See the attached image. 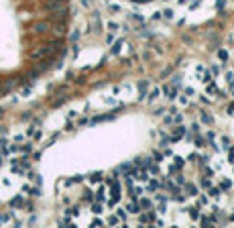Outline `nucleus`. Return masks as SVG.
Returning <instances> with one entry per match:
<instances>
[{
	"instance_id": "f257e3e1",
	"label": "nucleus",
	"mask_w": 234,
	"mask_h": 228,
	"mask_svg": "<svg viewBox=\"0 0 234 228\" xmlns=\"http://www.w3.org/2000/svg\"><path fill=\"white\" fill-rule=\"evenodd\" d=\"M155 202H157V204H159V212H165V206H167V198H165V196H161V194H157L155 196Z\"/></svg>"
},
{
	"instance_id": "f03ea898",
	"label": "nucleus",
	"mask_w": 234,
	"mask_h": 228,
	"mask_svg": "<svg viewBox=\"0 0 234 228\" xmlns=\"http://www.w3.org/2000/svg\"><path fill=\"white\" fill-rule=\"evenodd\" d=\"M185 136V128L183 126H177L175 131H173V136H171V141L175 143V141H179V139H183Z\"/></svg>"
},
{
	"instance_id": "7ed1b4c3",
	"label": "nucleus",
	"mask_w": 234,
	"mask_h": 228,
	"mask_svg": "<svg viewBox=\"0 0 234 228\" xmlns=\"http://www.w3.org/2000/svg\"><path fill=\"white\" fill-rule=\"evenodd\" d=\"M163 92L167 94V98H169V100H175V98H177V88L165 86V88H163Z\"/></svg>"
},
{
	"instance_id": "20e7f679",
	"label": "nucleus",
	"mask_w": 234,
	"mask_h": 228,
	"mask_svg": "<svg viewBox=\"0 0 234 228\" xmlns=\"http://www.w3.org/2000/svg\"><path fill=\"white\" fill-rule=\"evenodd\" d=\"M51 51H53V45H51V47H43V49H39V51H35L33 57H45V55H49Z\"/></svg>"
},
{
	"instance_id": "39448f33",
	"label": "nucleus",
	"mask_w": 234,
	"mask_h": 228,
	"mask_svg": "<svg viewBox=\"0 0 234 228\" xmlns=\"http://www.w3.org/2000/svg\"><path fill=\"white\" fill-rule=\"evenodd\" d=\"M151 220H157L155 214H141V216H138V222L141 224H149Z\"/></svg>"
},
{
	"instance_id": "423d86ee",
	"label": "nucleus",
	"mask_w": 234,
	"mask_h": 228,
	"mask_svg": "<svg viewBox=\"0 0 234 228\" xmlns=\"http://www.w3.org/2000/svg\"><path fill=\"white\" fill-rule=\"evenodd\" d=\"M185 196H198V187H195L194 183H185Z\"/></svg>"
},
{
	"instance_id": "0eeeda50",
	"label": "nucleus",
	"mask_w": 234,
	"mask_h": 228,
	"mask_svg": "<svg viewBox=\"0 0 234 228\" xmlns=\"http://www.w3.org/2000/svg\"><path fill=\"white\" fill-rule=\"evenodd\" d=\"M200 80H202V82H204V84L212 82V71H210V69H204V71L200 73Z\"/></svg>"
},
{
	"instance_id": "6e6552de",
	"label": "nucleus",
	"mask_w": 234,
	"mask_h": 228,
	"mask_svg": "<svg viewBox=\"0 0 234 228\" xmlns=\"http://www.w3.org/2000/svg\"><path fill=\"white\" fill-rule=\"evenodd\" d=\"M181 167H183V159H179V157H175V165L171 167V171H169V173H171V175H173V173H177V171H179Z\"/></svg>"
},
{
	"instance_id": "1a4fd4ad",
	"label": "nucleus",
	"mask_w": 234,
	"mask_h": 228,
	"mask_svg": "<svg viewBox=\"0 0 234 228\" xmlns=\"http://www.w3.org/2000/svg\"><path fill=\"white\" fill-rule=\"evenodd\" d=\"M134 177H137L138 181H149V173H147L145 169H141V171H134Z\"/></svg>"
},
{
	"instance_id": "9d476101",
	"label": "nucleus",
	"mask_w": 234,
	"mask_h": 228,
	"mask_svg": "<svg viewBox=\"0 0 234 228\" xmlns=\"http://www.w3.org/2000/svg\"><path fill=\"white\" fill-rule=\"evenodd\" d=\"M138 98H147V82H141L138 84Z\"/></svg>"
},
{
	"instance_id": "9b49d317",
	"label": "nucleus",
	"mask_w": 234,
	"mask_h": 228,
	"mask_svg": "<svg viewBox=\"0 0 234 228\" xmlns=\"http://www.w3.org/2000/svg\"><path fill=\"white\" fill-rule=\"evenodd\" d=\"M147 187H149V191H157V189L161 187V183L157 179H149V185H147Z\"/></svg>"
},
{
	"instance_id": "f8f14e48",
	"label": "nucleus",
	"mask_w": 234,
	"mask_h": 228,
	"mask_svg": "<svg viewBox=\"0 0 234 228\" xmlns=\"http://www.w3.org/2000/svg\"><path fill=\"white\" fill-rule=\"evenodd\" d=\"M126 210H128V214H138V212H141L138 204H134V202H130V204L126 206Z\"/></svg>"
},
{
	"instance_id": "ddd939ff",
	"label": "nucleus",
	"mask_w": 234,
	"mask_h": 228,
	"mask_svg": "<svg viewBox=\"0 0 234 228\" xmlns=\"http://www.w3.org/2000/svg\"><path fill=\"white\" fill-rule=\"evenodd\" d=\"M138 208H141V210H149V208H151V200L141 198V202H138Z\"/></svg>"
},
{
	"instance_id": "4468645a",
	"label": "nucleus",
	"mask_w": 234,
	"mask_h": 228,
	"mask_svg": "<svg viewBox=\"0 0 234 228\" xmlns=\"http://www.w3.org/2000/svg\"><path fill=\"white\" fill-rule=\"evenodd\" d=\"M159 94H161V88H153V90H151V94H149V96H147V98H149V100H151V102H153L155 98H159Z\"/></svg>"
},
{
	"instance_id": "2eb2a0df",
	"label": "nucleus",
	"mask_w": 234,
	"mask_h": 228,
	"mask_svg": "<svg viewBox=\"0 0 234 228\" xmlns=\"http://www.w3.org/2000/svg\"><path fill=\"white\" fill-rule=\"evenodd\" d=\"M218 59L222 63H226V61H228V51H226V49H220V51H218Z\"/></svg>"
},
{
	"instance_id": "dca6fc26",
	"label": "nucleus",
	"mask_w": 234,
	"mask_h": 228,
	"mask_svg": "<svg viewBox=\"0 0 234 228\" xmlns=\"http://www.w3.org/2000/svg\"><path fill=\"white\" fill-rule=\"evenodd\" d=\"M47 29H49L47 23H37V24H35V31H37V33H45Z\"/></svg>"
},
{
	"instance_id": "f3484780",
	"label": "nucleus",
	"mask_w": 234,
	"mask_h": 228,
	"mask_svg": "<svg viewBox=\"0 0 234 228\" xmlns=\"http://www.w3.org/2000/svg\"><path fill=\"white\" fill-rule=\"evenodd\" d=\"M189 216H191L194 220L200 218V206H195V208H189Z\"/></svg>"
},
{
	"instance_id": "a211bd4d",
	"label": "nucleus",
	"mask_w": 234,
	"mask_h": 228,
	"mask_svg": "<svg viewBox=\"0 0 234 228\" xmlns=\"http://www.w3.org/2000/svg\"><path fill=\"white\" fill-rule=\"evenodd\" d=\"M92 212L94 214H102V204H100V202H94L92 204Z\"/></svg>"
},
{
	"instance_id": "6ab92c4d",
	"label": "nucleus",
	"mask_w": 234,
	"mask_h": 228,
	"mask_svg": "<svg viewBox=\"0 0 234 228\" xmlns=\"http://www.w3.org/2000/svg\"><path fill=\"white\" fill-rule=\"evenodd\" d=\"M116 216H118V220H126L128 212H124V208H118L116 210Z\"/></svg>"
},
{
	"instance_id": "aec40b11",
	"label": "nucleus",
	"mask_w": 234,
	"mask_h": 228,
	"mask_svg": "<svg viewBox=\"0 0 234 228\" xmlns=\"http://www.w3.org/2000/svg\"><path fill=\"white\" fill-rule=\"evenodd\" d=\"M202 122H206V124H212L214 120H212V116L208 114V112H204V114H202Z\"/></svg>"
},
{
	"instance_id": "412c9836",
	"label": "nucleus",
	"mask_w": 234,
	"mask_h": 228,
	"mask_svg": "<svg viewBox=\"0 0 234 228\" xmlns=\"http://www.w3.org/2000/svg\"><path fill=\"white\" fill-rule=\"evenodd\" d=\"M10 206H12V208H19V206H23V198H20V196H19V198H15L12 202H10Z\"/></svg>"
},
{
	"instance_id": "4be33fe9",
	"label": "nucleus",
	"mask_w": 234,
	"mask_h": 228,
	"mask_svg": "<svg viewBox=\"0 0 234 228\" xmlns=\"http://www.w3.org/2000/svg\"><path fill=\"white\" fill-rule=\"evenodd\" d=\"M198 220L202 222V226H212V220H210V218H206V216H200Z\"/></svg>"
},
{
	"instance_id": "5701e85b",
	"label": "nucleus",
	"mask_w": 234,
	"mask_h": 228,
	"mask_svg": "<svg viewBox=\"0 0 234 228\" xmlns=\"http://www.w3.org/2000/svg\"><path fill=\"white\" fill-rule=\"evenodd\" d=\"M120 47H122V41H116V43H114V47H112V53L118 55V53H120Z\"/></svg>"
},
{
	"instance_id": "b1692460",
	"label": "nucleus",
	"mask_w": 234,
	"mask_h": 228,
	"mask_svg": "<svg viewBox=\"0 0 234 228\" xmlns=\"http://www.w3.org/2000/svg\"><path fill=\"white\" fill-rule=\"evenodd\" d=\"M230 187H232V181L224 179V181H222V185H220V191H222V189H230Z\"/></svg>"
},
{
	"instance_id": "393cba45",
	"label": "nucleus",
	"mask_w": 234,
	"mask_h": 228,
	"mask_svg": "<svg viewBox=\"0 0 234 228\" xmlns=\"http://www.w3.org/2000/svg\"><path fill=\"white\" fill-rule=\"evenodd\" d=\"M100 179H102V173H94L92 177H90V181H92V183H98Z\"/></svg>"
},
{
	"instance_id": "a878e982",
	"label": "nucleus",
	"mask_w": 234,
	"mask_h": 228,
	"mask_svg": "<svg viewBox=\"0 0 234 228\" xmlns=\"http://www.w3.org/2000/svg\"><path fill=\"white\" fill-rule=\"evenodd\" d=\"M96 200H98V202H102V200H104V187H100L96 191Z\"/></svg>"
},
{
	"instance_id": "bb28decb",
	"label": "nucleus",
	"mask_w": 234,
	"mask_h": 228,
	"mask_svg": "<svg viewBox=\"0 0 234 228\" xmlns=\"http://www.w3.org/2000/svg\"><path fill=\"white\" fill-rule=\"evenodd\" d=\"M120 171H122V173H130V171H132V165H130V163H126V165L120 167Z\"/></svg>"
},
{
	"instance_id": "cd10ccee",
	"label": "nucleus",
	"mask_w": 234,
	"mask_h": 228,
	"mask_svg": "<svg viewBox=\"0 0 234 228\" xmlns=\"http://www.w3.org/2000/svg\"><path fill=\"white\" fill-rule=\"evenodd\" d=\"M202 187H204V189H210V187H212V181L204 177V179H202Z\"/></svg>"
},
{
	"instance_id": "c85d7f7f",
	"label": "nucleus",
	"mask_w": 234,
	"mask_h": 228,
	"mask_svg": "<svg viewBox=\"0 0 234 228\" xmlns=\"http://www.w3.org/2000/svg\"><path fill=\"white\" fill-rule=\"evenodd\" d=\"M92 226H104V220L102 218H94L92 220Z\"/></svg>"
},
{
	"instance_id": "c756f323",
	"label": "nucleus",
	"mask_w": 234,
	"mask_h": 228,
	"mask_svg": "<svg viewBox=\"0 0 234 228\" xmlns=\"http://www.w3.org/2000/svg\"><path fill=\"white\" fill-rule=\"evenodd\" d=\"M210 196H212V198H218V196H220V189L218 187H210Z\"/></svg>"
},
{
	"instance_id": "7c9ffc66",
	"label": "nucleus",
	"mask_w": 234,
	"mask_h": 228,
	"mask_svg": "<svg viewBox=\"0 0 234 228\" xmlns=\"http://www.w3.org/2000/svg\"><path fill=\"white\" fill-rule=\"evenodd\" d=\"M108 224L116 226V224H118V216H110V218H108Z\"/></svg>"
},
{
	"instance_id": "2f4dec72",
	"label": "nucleus",
	"mask_w": 234,
	"mask_h": 228,
	"mask_svg": "<svg viewBox=\"0 0 234 228\" xmlns=\"http://www.w3.org/2000/svg\"><path fill=\"white\" fill-rule=\"evenodd\" d=\"M226 80H228V84H230V86L234 88V73H232V71H230L228 75H226Z\"/></svg>"
},
{
	"instance_id": "473e14b6",
	"label": "nucleus",
	"mask_w": 234,
	"mask_h": 228,
	"mask_svg": "<svg viewBox=\"0 0 234 228\" xmlns=\"http://www.w3.org/2000/svg\"><path fill=\"white\" fill-rule=\"evenodd\" d=\"M228 159L234 163V147H228Z\"/></svg>"
},
{
	"instance_id": "72a5a7b5",
	"label": "nucleus",
	"mask_w": 234,
	"mask_h": 228,
	"mask_svg": "<svg viewBox=\"0 0 234 228\" xmlns=\"http://www.w3.org/2000/svg\"><path fill=\"white\" fill-rule=\"evenodd\" d=\"M206 90H208L210 94H214V92H216V86H214L212 82H208V88H206Z\"/></svg>"
},
{
	"instance_id": "f704fd0d",
	"label": "nucleus",
	"mask_w": 234,
	"mask_h": 228,
	"mask_svg": "<svg viewBox=\"0 0 234 228\" xmlns=\"http://www.w3.org/2000/svg\"><path fill=\"white\" fill-rule=\"evenodd\" d=\"M206 204H208V198H206V196H200V204L198 206L202 208V206H206Z\"/></svg>"
},
{
	"instance_id": "c9c22d12",
	"label": "nucleus",
	"mask_w": 234,
	"mask_h": 228,
	"mask_svg": "<svg viewBox=\"0 0 234 228\" xmlns=\"http://www.w3.org/2000/svg\"><path fill=\"white\" fill-rule=\"evenodd\" d=\"M67 214H71V216H78L79 210H78V208H69V210H67Z\"/></svg>"
},
{
	"instance_id": "e433bc0d",
	"label": "nucleus",
	"mask_w": 234,
	"mask_h": 228,
	"mask_svg": "<svg viewBox=\"0 0 234 228\" xmlns=\"http://www.w3.org/2000/svg\"><path fill=\"white\" fill-rule=\"evenodd\" d=\"M181 118H183L181 114H175V116H173V122H175V124H179V122H181Z\"/></svg>"
},
{
	"instance_id": "4c0bfd02",
	"label": "nucleus",
	"mask_w": 234,
	"mask_h": 228,
	"mask_svg": "<svg viewBox=\"0 0 234 228\" xmlns=\"http://www.w3.org/2000/svg\"><path fill=\"white\" fill-rule=\"evenodd\" d=\"M198 132H200V126L194 124V126H191V135H198Z\"/></svg>"
},
{
	"instance_id": "58836bf2",
	"label": "nucleus",
	"mask_w": 234,
	"mask_h": 228,
	"mask_svg": "<svg viewBox=\"0 0 234 228\" xmlns=\"http://www.w3.org/2000/svg\"><path fill=\"white\" fill-rule=\"evenodd\" d=\"M108 29H110V31H116L118 24H116V23H108Z\"/></svg>"
},
{
	"instance_id": "ea45409f",
	"label": "nucleus",
	"mask_w": 234,
	"mask_h": 228,
	"mask_svg": "<svg viewBox=\"0 0 234 228\" xmlns=\"http://www.w3.org/2000/svg\"><path fill=\"white\" fill-rule=\"evenodd\" d=\"M106 43H108V45L114 43V35H106Z\"/></svg>"
},
{
	"instance_id": "a19ab883",
	"label": "nucleus",
	"mask_w": 234,
	"mask_h": 228,
	"mask_svg": "<svg viewBox=\"0 0 234 228\" xmlns=\"http://www.w3.org/2000/svg\"><path fill=\"white\" fill-rule=\"evenodd\" d=\"M194 88H185V96H194Z\"/></svg>"
},
{
	"instance_id": "79ce46f5",
	"label": "nucleus",
	"mask_w": 234,
	"mask_h": 228,
	"mask_svg": "<svg viewBox=\"0 0 234 228\" xmlns=\"http://www.w3.org/2000/svg\"><path fill=\"white\" fill-rule=\"evenodd\" d=\"M151 173H153V175L159 173V165H153V167H151Z\"/></svg>"
},
{
	"instance_id": "37998d69",
	"label": "nucleus",
	"mask_w": 234,
	"mask_h": 228,
	"mask_svg": "<svg viewBox=\"0 0 234 228\" xmlns=\"http://www.w3.org/2000/svg\"><path fill=\"white\" fill-rule=\"evenodd\" d=\"M83 200H86V202H92V194H90V191H86V196H83Z\"/></svg>"
},
{
	"instance_id": "c03bdc74",
	"label": "nucleus",
	"mask_w": 234,
	"mask_h": 228,
	"mask_svg": "<svg viewBox=\"0 0 234 228\" xmlns=\"http://www.w3.org/2000/svg\"><path fill=\"white\" fill-rule=\"evenodd\" d=\"M204 69H206V67H204V65H198V67H195V73H198V75H200V73H202V71H204Z\"/></svg>"
},
{
	"instance_id": "a18cd8bd",
	"label": "nucleus",
	"mask_w": 234,
	"mask_h": 228,
	"mask_svg": "<svg viewBox=\"0 0 234 228\" xmlns=\"http://www.w3.org/2000/svg\"><path fill=\"white\" fill-rule=\"evenodd\" d=\"M161 159H163V155H161V153H155V161H157V163H159Z\"/></svg>"
},
{
	"instance_id": "49530a36",
	"label": "nucleus",
	"mask_w": 234,
	"mask_h": 228,
	"mask_svg": "<svg viewBox=\"0 0 234 228\" xmlns=\"http://www.w3.org/2000/svg\"><path fill=\"white\" fill-rule=\"evenodd\" d=\"M228 114H230V116H234V104H232V106H228Z\"/></svg>"
},
{
	"instance_id": "de8ad7c7",
	"label": "nucleus",
	"mask_w": 234,
	"mask_h": 228,
	"mask_svg": "<svg viewBox=\"0 0 234 228\" xmlns=\"http://www.w3.org/2000/svg\"><path fill=\"white\" fill-rule=\"evenodd\" d=\"M232 94H234V88H232Z\"/></svg>"
},
{
	"instance_id": "09e8293b",
	"label": "nucleus",
	"mask_w": 234,
	"mask_h": 228,
	"mask_svg": "<svg viewBox=\"0 0 234 228\" xmlns=\"http://www.w3.org/2000/svg\"><path fill=\"white\" fill-rule=\"evenodd\" d=\"M0 165H2V161H0Z\"/></svg>"
}]
</instances>
